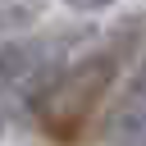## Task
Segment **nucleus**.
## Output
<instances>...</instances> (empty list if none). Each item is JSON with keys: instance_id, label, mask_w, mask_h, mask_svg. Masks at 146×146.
I'll return each instance as SVG.
<instances>
[{"instance_id": "20e7f679", "label": "nucleus", "mask_w": 146, "mask_h": 146, "mask_svg": "<svg viewBox=\"0 0 146 146\" xmlns=\"http://www.w3.org/2000/svg\"><path fill=\"white\" fill-rule=\"evenodd\" d=\"M36 18H41V0H0V41L5 36H18Z\"/></svg>"}, {"instance_id": "7ed1b4c3", "label": "nucleus", "mask_w": 146, "mask_h": 146, "mask_svg": "<svg viewBox=\"0 0 146 146\" xmlns=\"http://www.w3.org/2000/svg\"><path fill=\"white\" fill-rule=\"evenodd\" d=\"M105 146H146V55L119 82L105 114Z\"/></svg>"}, {"instance_id": "39448f33", "label": "nucleus", "mask_w": 146, "mask_h": 146, "mask_svg": "<svg viewBox=\"0 0 146 146\" xmlns=\"http://www.w3.org/2000/svg\"><path fill=\"white\" fill-rule=\"evenodd\" d=\"M64 5H73V9H82V14H100V9H110V5H119V0H64Z\"/></svg>"}, {"instance_id": "f257e3e1", "label": "nucleus", "mask_w": 146, "mask_h": 146, "mask_svg": "<svg viewBox=\"0 0 146 146\" xmlns=\"http://www.w3.org/2000/svg\"><path fill=\"white\" fill-rule=\"evenodd\" d=\"M123 59H128V55H123L110 36H105L96 50L68 59V64L55 73V82H50V87L36 96V105H32L36 123L46 128V137L73 141V137L91 123V114L100 110V100L110 96V87H114Z\"/></svg>"}, {"instance_id": "423d86ee", "label": "nucleus", "mask_w": 146, "mask_h": 146, "mask_svg": "<svg viewBox=\"0 0 146 146\" xmlns=\"http://www.w3.org/2000/svg\"><path fill=\"white\" fill-rule=\"evenodd\" d=\"M0 132H5V110H0Z\"/></svg>"}, {"instance_id": "f03ea898", "label": "nucleus", "mask_w": 146, "mask_h": 146, "mask_svg": "<svg viewBox=\"0 0 146 146\" xmlns=\"http://www.w3.org/2000/svg\"><path fill=\"white\" fill-rule=\"evenodd\" d=\"M68 64V36H5L0 41V100L36 105V96Z\"/></svg>"}]
</instances>
